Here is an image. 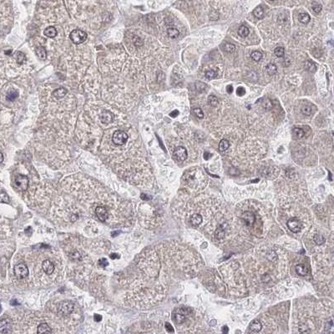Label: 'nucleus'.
Here are the masks:
<instances>
[{"label":"nucleus","instance_id":"5701e85b","mask_svg":"<svg viewBox=\"0 0 334 334\" xmlns=\"http://www.w3.org/2000/svg\"><path fill=\"white\" fill-rule=\"evenodd\" d=\"M167 34H168V36H169L170 38H176L179 36L180 32H179V30L177 29H176V28H169V29H167Z\"/></svg>","mask_w":334,"mask_h":334},{"label":"nucleus","instance_id":"dca6fc26","mask_svg":"<svg viewBox=\"0 0 334 334\" xmlns=\"http://www.w3.org/2000/svg\"><path fill=\"white\" fill-rule=\"evenodd\" d=\"M262 323H260L259 321H257V320L253 321L250 324V330L252 331V332H258L262 330Z\"/></svg>","mask_w":334,"mask_h":334},{"label":"nucleus","instance_id":"4c0bfd02","mask_svg":"<svg viewBox=\"0 0 334 334\" xmlns=\"http://www.w3.org/2000/svg\"><path fill=\"white\" fill-rule=\"evenodd\" d=\"M15 56H16L17 62H18L19 64H23V62L25 60V55H24V54L22 52H17L16 53V54H15Z\"/></svg>","mask_w":334,"mask_h":334},{"label":"nucleus","instance_id":"a211bd4d","mask_svg":"<svg viewBox=\"0 0 334 334\" xmlns=\"http://www.w3.org/2000/svg\"><path fill=\"white\" fill-rule=\"evenodd\" d=\"M202 222V216L199 214L193 215L191 218V223L194 226H198V225Z\"/></svg>","mask_w":334,"mask_h":334},{"label":"nucleus","instance_id":"de8ad7c7","mask_svg":"<svg viewBox=\"0 0 334 334\" xmlns=\"http://www.w3.org/2000/svg\"><path fill=\"white\" fill-rule=\"evenodd\" d=\"M94 319L95 322H100L102 320V316L100 314H95L94 316Z\"/></svg>","mask_w":334,"mask_h":334},{"label":"nucleus","instance_id":"3c124183","mask_svg":"<svg viewBox=\"0 0 334 334\" xmlns=\"http://www.w3.org/2000/svg\"><path fill=\"white\" fill-rule=\"evenodd\" d=\"M118 257H119V256L116 253H113V254L110 255V258L111 259H115V258H118Z\"/></svg>","mask_w":334,"mask_h":334},{"label":"nucleus","instance_id":"9d476101","mask_svg":"<svg viewBox=\"0 0 334 334\" xmlns=\"http://www.w3.org/2000/svg\"><path fill=\"white\" fill-rule=\"evenodd\" d=\"M241 218L244 221L246 225H248V226H251L255 222L256 216L252 211H247V212H244L243 214L241 215Z\"/></svg>","mask_w":334,"mask_h":334},{"label":"nucleus","instance_id":"09e8293b","mask_svg":"<svg viewBox=\"0 0 334 334\" xmlns=\"http://www.w3.org/2000/svg\"><path fill=\"white\" fill-rule=\"evenodd\" d=\"M226 91H227L229 94H231V93L233 92L232 85H227V87H226Z\"/></svg>","mask_w":334,"mask_h":334},{"label":"nucleus","instance_id":"a878e982","mask_svg":"<svg viewBox=\"0 0 334 334\" xmlns=\"http://www.w3.org/2000/svg\"><path fill=\"white\" fill-rule=\"evenodd\" d=\"M253 14L257 19H262L263 16H264V9L262 8V7L258 6V7L256 8L254 11H253Z\"/></svg>","mask_w":334,"mask_h":334},{"label":"nucleus","instance_id":"ea45409f","mask_svg":"<svg viewBox=\"0 0 334 334\" xmlns=\"http://www.w3.org/2000/svg\"><path fill=\"white\" fill-rule=\"evenodd\" d=\"M193 112H194L195 115L197 117V118H199V119H202V118H204V113H203L202 110L200 109V108H195V109H194Z\"/></svg>","mask_w":334,"mask_h":334},{"label":"nucleus","instance_id":"7ed1b4c3","mask_svg":"<svg viewBox=\"0 0 334 334\" xmlns=\"http://www.w3.org/2000/svg\"><path fill=\"white\" fill-rule=\"evenodd\" d=\"M113 142L117 146H123L128 140V135L126 133L121 130H117L114 133L112 137Z\"/></svg>","mask_w":334,"mask_h":334},{"label":"nucleus","instance_id":"1a4fd4ad","mask_svg":"<svg viewBox=\"0 0 334 334\" xmlns=\"http://www.w3.org/2000/svg\"><path fill=\"white\" fill-rule=\"evenodd\" d=\"M12 331V324L10 320L2 319L0 320V332L1 333H9Z\"/></svg>","mask_w":334,"mask_h":334},{"label":"nucleus","instance_id":"bb28decb","mask_svg":"<svg viewBox=\"0 0 334 334\" xmlns=\"http://www.w3.org/2000/svg\"><path fill=\"white\" fill-rule=\"evenodd\" d=\"M230 146V142L227 139H222L219 143V150L220 151H225Z\"/></svg>","mask_w":334,"mask_h":334},{"label":"nucleus","instance_id":"6e6552de","mask_svg":"<svg viewBox=\"0 0 334 334\" xmlns=\"http://www.w3.org/2000/svg\"><path fill=\"white\" fill-rule=\"evenodd\" d=\"M95 214L98 216V218L101 221V222H105L107 220V218L109 216V212L107 208L105 207H97L95 209Z\"/></svg>","mask_w":334,"mask_h":334},{"label":"nucleus","instance_id":"20e7f679","mask_svg":"<svg viewBox=\"0 0 334 334\" xmlns=\"http://www.w3.org/2000/svg\"><path fill=\"white\" fill-rule=\"evenodd\" d=\"M14 274L19 279H23L29 275V268L23 263H19L14 267Z\"/></svg>","mask_w":334,"mask_h":334},{"label":"nucleus","instance_id":"c9c22d12","mask_svg":"<svg viewBox=\"0 0 334 334\" xmlns=\"http://www.w3.org/2000/svg\"><path fill=\"white\" fill-rule=\"evenodd\" d=\"M205 76H206L207 79H212L217 76V72L216 71V70H214V69H210V70H208V71L206 72Z\"/></svg>","mask_w":334,"mask_h":334},{"label":"nucleus","instance_id":"ddd939ff","mask_svg":"<svg viewBox=\"0 0 334 334\" xmlns=\"http://www.w3.org/2000/svg\"><path fill=\"white\" fill-rule=\"evenodd\" d=\"M301 110H302V113L304 115L309 116V115H312L314 114V112H315V107L312 105H302Z\"/></svg>","mask_w":334,"mask_h":334},{"label":"nucleus","instance_id":"f3484780","mask_svg":"<svg viewBox=\"0 0 334 334\" xmlns=\"http://www.w3.org/2000/svg\"><path fill=\"white\" fill-rule=\"evenodd\" d=\"M38 333H51L52 330L50 329V327L47 323H43L39 324V326L38 327Z\"/></svg>","mask_w":334,"mask_h":334},{"label":"nucleus","instance_id":"5fc2aeb1","mask_svg":"<svg viewBox=\"0 0 334 334\" xmlns=\"http://www.w3.org/2000/svg\"><path fill=\"white\" fill-rule=\"evenodd\" d=\"M141 198H142V199H144V200H145V199H146V200H148V199H149V198H150V197H148V196H146V195H144V194H143V195H141Z\"/></svg>","mask_w":334,"mask_h":334},{"label":"nucleus","instance_id":"49530a36","mask_svg":"<svg viewBox=\"0 0 334 334\" xmlns=\"http://www.w3.org/2000/svg\"><path fill=\"white\" fill-rule=\"evenodd\" d=\"M179 114H180L179 111L176 109V110H174V111H172L171 113H170V116L172 117V118H176V117H177L178 115H179Z\"/></svg>","mask_w":334,"mask_h":334},{"label":"nucleus","instance_id":"0eeeda50","mask_svg":"<svg viewBox=\"0 0 334 334\" xmlns=\"http://www.w3.org/2000/svg\"><path fill=\"white\" fill-rule=\"evenodd\" d=\"M173 157L175 158V160H176L177 161H185L187 159V150L185 147H177L176 149L174 150Z\"/></svg>","mask_w":334,"mask_h":334},{"label":"nucleus","instance_id":"8fccbe9b","mask_svg":"<svg viewBox=\"0 0 334 334\" xmlns=\"http://www.w3.org/2000/svg\"><path fill=\"white\" fill-rule=\"evenodd\" d=\"M210 157H211V154L208 153V152H205L204 153V159L205 160H209Z\"/></svg>","mask_w":334,"mask_h":334},{"label":"nucleus","instance_id":"79ce46f5","mask_svg":"<svg viewBox=\"0 0 334 334\" xmlns=\"http://www.w3.org/2000/svg\"><path fill=\"white\" fill-rule=\"evenodd\" d=\"M237 94L238 96H243L246 94V90L243 87H238L237 90Z\"/></svg>","mask_w":334,"mask_h":334},{"label":"nucleus","instance_id":"f704fd0d","mask_svg":"<svg viewBox=\"0 0 334 334\" xmlns=\"http://www.w3.org/2000/svg\"><path fill=\"white\" fill-rule=\"evenodd\" d=\"M274 54L275 55L277 56L278 58H282V57L284 56V54H285L284 48H283V47H281V46L277 47V48L274 49Z\"/></svg>","mask_w":334,"mask_h":334},{"label":"nucleus","instance_id":"603ef678","mask_svg":"<svg viewBox=\"0 0 334 334\" xmlns=\"http://www.w3.org/2000/svg\"><path fill=\"white\" fill-rule=\"evenodd\" d=\"M3 161H4V155L2 154L1 152H0V163H2L3 162Z\"/></svg>","mask_w":334,"mask_h":334},{"label":"nucleus","instance_id":"f8f14e48","mask_svg":"<svg viewBox=\"0 0 334 334\" xmlns=\"http://www.w3.org/2000/svg\"><path fill=\"white\" fill-rule=\"evenodd\" d=\"M114 118V115L111 112L109 111H104L102 112V114L100 115V120L103 124H108L109 123H111Z\"/></svg>","mask_w":334,"mask_h":334},{"label":"nucleus","instance_id":"6ab92c4d","mask_svg":"<svg viewBox=\"0 0 334 334\" xmlns=\"http://www.w3.org/2000/svg\"><path fill=\"white\" fill-rule=\"evenodd\" d=\"M173 319L175 321V323H177V324H181V323H183L185 322V317L182 313L176 312V313H174L173 314Z\"/></svg>","mask_w":334,"mask_h":334},{"label":"nucleus","instance_id":"a18cd8bd","mask_svg":"<svg viewBox=\"0 0 334 334\" xmlns=\"http://www.w3.org/2000/svg\"><path fill=\"white\" fill-rule=\"evenodd\" d=\"M165 329L167 330L168 332H174V328L169 323H165Z\"/></svg>","mask_w":334,"mask_h":334},{"label":"nucleus","instance_id":"473e14b6","mask_svg":"<svg viewBox=\"0 0 334 334\" xmlns=\"http://www.w3.org/2000/svg\"><path fill=\"white\" fill-rule=\"evenodd\" d=\"M223 49H224V51H225L226 53H230V54H231V53H233L234 51H235V49H236V47H235V45L232 44H225L223 45Z\"/></svg>","mask_w":334,"mask_h":334},{"label":"nucleus","instance_id":"c85d7f7f","mask_svg":"<svg viewBox=\"0 0 334 334\" xmlns=\"http://www.w3.org/2000/svg\"><path fill=\"white\" fill-rule=\"evenodd\" d=\"M266 69H267V74L269 75H274L277 73V65L274 64H268Z\"/></svg>","mask_w":334,"mask_h":334},{"label":"nucleus","instance_id":"a19ab883","mask_svg":"<svg viewBox=\"0 0 334 334\" xmlns=\"http://www.w3.org/2000/svg\"><path fill=\"white\" fill-rule=\"evenodd\" d=\"M322 5L319 4H312V10L315 14H319L320 12L322 11Z\"/></svg>","mask_w":334,"mask_h":334},{"label":"nucleus","instance_id":"2eb2a0df","mask_svg":"<svg viewBox=\"0 0 334 334\" xmlns=\"http://www.w3.org/2000/svg\"><path fill=\"white\" fill-rule=\"evenodd\" d=\"M44 34L48 38H54L57 35V30L54 27L49 26L44 31Z\"/></svg>","mask_w":334,"mask_h":334},{"label":"nucleus","instance_id":"c03bdc74","mask_svg":"<svg viewBox=\"0 0 334 334\" xmlns=\"http://www.w3.org/2000/svg\"><path fill=\"white\" fill-rule=\"evenodd\" d=\"M133 41H134V44H135V45H136V46H141V45L143 44V41L140 39V38H139V37L134 38Z\"/></svg>","mask_w":334,"mask_h":334},{"label":"nucleus","instance_id":"4468645a","mask_svg":"<svg viewBox=\"0 0 334 334\" xmlns=\"http://www.w3.org/2000/svg\"><path fill=\"white\" fill-rule=\"evenodd\" d=\"M225 232L224 228L222 227V225L218 226L217 229L216 230V231H215V238L217 241H222L225 238Z\"/></svg>","mask_w":334,"mask_h":334},{"label":"nucleus","instance_id":"393cba45","mask_svg":"<svg viewBox=\"0 0 334 334\" xmlns=\"http://www.w3.org/2000/svg\"><path fill=\"white\" fill-rule=\"evenodd\" d=\"M249 33H250V31H249V29H248L247 27L244 26V25H241V26L238 29V34L240 35L241 37L242 38H245V37H247L248 34H249Z\"/></svg>","mask_w":334,"mask_h":334},{"label":"nucleus","instance_id":"37998d69","mask_svg":"<svg viewBox=\"0 0 334 334\" xmlns=\"http://www.w3.org/2000/svg\"><path fill=\"white\" fill-rule=\"evenodd\" d=\"M99 265H100L101 267H105L109 265V263H108V262H107V260L105 259V258H102V259H100V261H99Z\"/></svg>","mask_w":334,"mask_h":334},{"label":"nucleus","instance_id":"2f4dec72","mask_svg":"<svg viewBox=\"0 0 334 334\" xmlns=\"http://www.w3.org/2000/svg\"><path fill=\"white\" fill-rule=\"evenodd\" d=\"M293 134H294V135H295V137H297V138H298V139H301V138H302V137L305 135V132L304 130H303L302 129H301V128H294V130H293Z\"/></svg>","mask_w":334,"mask_h":334},{"label":"nucleus","instance_id":"412c9836","mask_svg":"<svg viewBox=\"0 0 334 334\" xmlns=\"http://www.w3.org/2000/svg\"><path fill=\"white\" fill-rule=\"evenodd\" d=\"M298 20L302 23H303V24H308V23L310 22L311 18H310V15L309 14L302 13V14H300L298 15Z\"/></svg>","mask_w":334,"mask_h":334},{"label":"nucleus","instance_id":"c756f323","mask_svg":"<svg viewBox=\"0 0 334 334\" xmlns=\"http://www.w3.org/2000/svg\"><path fill=\"white\" fill-rule=\"evenodd\" d=\"M262 106L265 109L271 110L273 108V104H272V102L270 99H264L262 102Z\"/></svg>","mask_w":334,"mask_h":334},{"label":"nucleus","instance_id":"f03ea898","mask_svg":"<svg viewBox=\"0 0 334 334\" xmlns=\"http://www.w3.org/2000/svg\"><path fill=\"white\" fill-rule=\"evenodd\" d=\"M69 37L71 38V40L73 41L74 44H82L83 42H84L86 40L87 38V34L84 31L81 30L75 29L73 30L70 34H69Z\"/></svg>","mask_w":334,"mask_h":334},{"label":"nucleus","instance_id":"423d86ee","mask_svg":"<svg viewBox=\"0 0 334 334\" xmlns=\"http://www.w3.org/2000/svg\"><path fill=\"white\" fill-rule=\"evenodd\" d=\"M287 227L292 232L298 233L302 230V223L298 218L293 217L287 222Z\"/></svg>","mask_w":334,"mask_h":334},{"label":"nucleus","instance_id":"cd10ccee","mask_svg":"<svg viewBox=\"0 0 334 334\" xmlns=\"http://www.w3.org/2000/svg\"><path fill=\"white\" fill-rule=\"evenodd\" d=\"M304 68L306 70L310 72H315L317 69L315 64L312 63V61H306L304 64Z\"/></svg>","mask_w":334,"mask_h":334},{"label":"nucleus","instance_id":"f257e3e1","mask_svg":"<svg viewBox=\"0 0 334 334\" xmlns=\"http://www.w3.org/2000/svg\"><path fill=\"white\" fill-rule=\"evenodd\" d=\"M75 308V305L72 302L66 301V302H60L57 306V311L61 315H69L70 314Z\"/></svg>","mask_w":334,"mask_h":334},{"label":"nucleus","instance_id":"864d4df0","mask_svg":"<svg viewBox=\"0 0 334 334\" xmlns=\"http://www.w3.org/2000/svg\"><path fill=\"white\" fill-rule=\"evenodd\" d=\"M222 332H224V333H226L227 332H228V328H227V327H223V330H222Z\"/></svg>","mask_w":334,"mask_h":334},{"label":"nucleus","instance_id":"6e6d98bb","mask_svg":"<svg viewBox=\"0 0 334 334\" xmlns=\"http://www.w3.org/2000/svg\"><path fill=\"white\" fill-rule=\"evenodd\" d=\"M11 52H12L11 50H8V52H6L5 54H11Z\"/></svg>","mask_w":334,"mask_h":334},{"label":"nucleus","instance_id":"4be33fe9","mask_svg":"<svg viewBox=\"0 0 334 334\" xmlns=\"http://www.w3.org/2000/svg\"><path fill=\"white\" fill-rule=\"evenodd\" d=\"M36 54H37V56L38 57L40 60H45V59H46V56H47L46 50H45L44 48L42 47V46L38 47L37 49H36Z\"/></svg>","mask_w":334,"mask_h":334},{"label":"nucleus","instance_id":"72a5a7b5","mask_svg":"<svg viewBox=\"0 0 334 334\" xmlns=\"http://www.w3.org/2000/svg\"><path fill=\"white\" fill-rule=\"evenodd\" d=\"M251 58L254 61L258 62V61H260V60L262 59V54L259 52V51H254V52H252L251 54Z\"/></svg>","mask_w":334,"mask_h":334},{"label":"nucleus","instance_id":"58836bf2","mask_svg":"<svg viewBox=\"0 0 334 334\" xmlns=\"http://www.w3.org/2000/svg\"><path fill=\"white\" fill-rule=\"evenodd\" d=\"M314 241H315L317 245H321L323 244V243H324V241H325V239L323 238V236H321V235H316L315 237H314Z\"/></svg>","mask_w":334,"mask_h":334},{"label":"nucleus","instance_id":"7c9ffc66","mask_svg":"<svg viewBox=\"0 0 334 334\" xmlns=\"http://www.w3.org/2000/svg\"><path fill=\"white\" fill-rule=\"evenodd\" d=\"M18 96H19V93H18L16 90H11V91H9V92L8 93L6 97H7L8 100H9V101H14V100H16V98H18Z\"/></svg>","mask_w":334,"mask_h":334},{"label":"nucleus","instance_id":"39448f33","mask_svg":"<svg viewBox=\"0 0 334 334\" xmlns=\"http://www.w3.org/2000/svg\"><path fill=\"white\" fill-rule=\"evenodd\" d=\"M29 178L23 175H18L15 179V184L19 191H26L29 186Z\"/></svg>","mask_w":334,"mask_h":334},{"label":"nucleus","instance_id":"4d7b16f0","mask_svg":"<svg viewBox=\"0 0 334 334\" xmlns=\"http://www.w3.org/2000/svg\"><path fill=\"white\" fill-rule=\"evenodd\" d=\"M271 1H274V0H271Z\"/></svg>","mask_w":334,"mask_h":334},{"label":"nucleus","instance_id":"aec40b11","mask_svg":"<svg viewBox=\"0 0 334 334\" xmlns=\"http://www.w3.org/2000/svg\"><path fill=\"white\" fill-rule=\"evenodd\" d=\"M296 272L300 276H306L308 274V268L302 264H298L296 266Z\"/></svg>","mask_w":334,"mask_h":334},{"label":"nucleus","instance_id":"e433bc0d","mask_svg":"<svg viewBox=\"0 0 334 334\" xmlns=\"http://www.w3.org/2000/svg\"><path fill=\"white\" fill-rule=\"evenodd\" d=\"M208 104L211 106V107H216L218 105V100L217 98L214 96V95H210L208 97Z\"/></svg>","mask_w":334,"mask_h":334},{"label":"nucleus","instance_id":"9b49d317","mask_svg":"<svg viewBox=\"0 0 334 334\" xmlns=\"http://www.w3.org/2000/svg\"><path fill=\"white\" fill-rule=\"evenodd\" d=\"M42 267H43V269L47 275H51L54 271V265L50 260H45L44 262H43Z\"/></svg>","mask_w":334,"mask_h":334},{"label":"nucleus","instance_id":"b1692460","mask_svg":"<svg viewBox=\"0 0 334 334\" xmlns=\"http://www.w3.org/2000/svg\"><path fill=\"white\" fill-rule=\"evenodd\" d=\"M67 93L68 91L66 89H64V88H60V89H58V90H56L55 91H54V96L60 99V98L64 97V95L67 94Z\"/></svg>","mask_w":334,"mask_h":334}]
</instances>
